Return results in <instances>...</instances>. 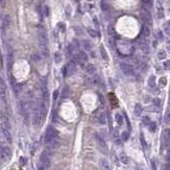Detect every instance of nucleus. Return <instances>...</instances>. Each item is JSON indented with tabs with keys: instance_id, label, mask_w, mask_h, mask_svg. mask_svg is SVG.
<instances>
[{
	"instance_id": "nucleus-8",
	"label": "nucleus",
	"mask_w": 170,
	"mask_h": 170,
	"mask_svg": "<svg viewBox=\"0 0 170 170\" xmlns=\"http://www.w3.org/2000/svg\"><path fill=\"white\" fill-rule=\"evenodd\" d=\"M0 98L4 102L6 101V85L2 78H0Z\"/></svg>"
},
{
	"instance_id": "nucleus-7",
	"label": "nucleus",
	"mask_w": 170,
	"mask_h": 170,
	"mask_svg": "<svg viewBox=\"0 0 170 170\" xmlns=\"http://www.w3.org/2000/svg\"><path fill=\"white\" fill-rule=\"evenodd\" d=\"M141 18L145 22H150L151 21V14H150L149 9L147 8V6H145V5H143V6L141 7Z\"/></svg>"
},
{
	"instance_id": "nucleus-2",
	"label": "nucleus",
	"mask_w": 170,
	"mask_h": 170,
	"mask_svg": "<svg viewBox=\"0 0 170 170\" xmlns=\"http://www.w3.org/2000/svg\"><path fill=\"white\" fill-rule=\"evenodd\" d=\"M56 138H57V131L54 127L48 126L47 130L45 133V137H44V141L47 145L53 146L56 142Z\"/></svg>"
},
{
	"instance_id": "nucleus-26",
	"label": "nucleus",
	"mask_w": 170,
	"mask_h": 170,
	"mask_svg": "<svg viewBox=\"0 0 170 170\" xmlns=\"http://www.w3.org/2000/svg\"><path fill=\"white\" fill-rule=\"evenodd\" d=\"M120 161L123 163V164H127L128 163V158L125 154H121L120 155Z\"/></svg>"
},
{
	"instance_id": "nucleus-5",
	"label": "nucleus",
	"mask_w": 170,
	"mask_h": 170,
	"mask_svg": "<svg viewBox=\"0 0 170 170\" xmlns=\"http://www.w3.org/2000/svg\"><path fill=\"white\" fill-rule=\"evenodd\" d=\"M20 112H21V115L24 117V119L27 120L29 117V104L25 100L20 101Z\"/></svg>"
},
{
	"instance_id": "nucleus-19",
	"label": "nucleus",
	"mask_w": 170,
	"mask_h": 170,
	"mask_svg": "<svg viewBox=\"0 0 170 170\" xmlns=\"http://www.w3.org/2000/svg\"><path fill=\"white\" fill-rule=\"evenodd\" d=\"M142 34H143L145 38L149 37V34H150V29H149V27H148L147 25H144V26L142 27Z\"/></svg>"
},
{
	"instance_id": "nucleus-6",
	"label": "nucleus",
	"mask_w": 170,
	"mask_h": 170,
	"mask_svg": "<svg viewBox=\"0 0 170 170\" xmlns=\"http://www.w3.org/2000/svg\"><path fill=\"white\" fill-rule=\"evenodd\" d=\"M120 69H121V71L123 72V74H125V75H127V76L134 75V68L130 65V64L121 63V64H120Z\"/></svg>"
},
{
	"instance_id": "nucleus-48",
	"label": "nucleus",
	"mask_w": 170,
	"mask_h": 170,
	"mask_svg": "<svg viewBox=\"0 0 170 170\" xmlns=\"http://www.w3.org/2000/svg\"><path fill=\"white\" fill-rule=\"evenodd\" d=\"M39 1H41V2H44V1H45V0H39Z\"/></svg>"
},
{
	"instance_id": "nucleus-20",
	"label": "nucleus",
	"mask_w": 170,
	"mask_h": 170,
	"mask_svg": "<svg viewBox=\"0 0 170 170\" xmlns=\"http://www.w3.org/2000/svg\"><path fill=\"white\" fill-rule=\"evenodd\" d=\"M139 47H140V49L145 51V52L148 51V45H147L146 42H144V41H140L139 42Z\"/></svg>"
},
{
	"instance_id": "nucleus-9",
	"label": "nucleus",
	"mask_w": 170,
	"mask_h": 170,
	"mask_svg": "<svg viewBox=\"0 0 170 170\" xmlns=\"http://www.w3.org/2000/svg\"><path fill=\"white\" fill-rule=\"evenodd\" d=\"M88 55H87V53L86 52H84V51H79L77 54H75L74 55V57H73V61L74 62H77V63H81V62H87L88 61Z\"/></svg>"
},
{
	"instance_id": "nucleus-44",
	"label": "nucleus",
	"mask_w": 170,
	"mask_h": 170,
	"mask_svg": "<svg viewBox=\"0 0 170 170\" xmlns=\"http://www.w3.org/2000/svg\"><path fill=\"white\" fill-rule=\"evenodd\" d=\"M169 67H170V61H167V62L164 63V68H165V69H168Z\"/></svg>"
},
{
	"instance_id": "nucleus-43",
	"label": "nucleus",
	"mask_w": 170,
	"mask_h": 170,
	"mask_svg": "<svg viewBox=\"0 0 170 170\" xmlns=\"http://www.w3.org/2000/svg\"><path fill=\"white\" fill-rule=\"evenodd\" d=\"M160 84H161L162 86H165V85H166V78H165V77H162V78L160 79Z\"/></svg>"
},
{
	"instance_id": "nucleus-32",
	"label": "nucleus",
	"mask_w": 170,
	"mask_h": 170,
	"mask_svg": "<svg viewBox=\"0 0 170 170\" xmlns=\"http://www.w3.org/2000/svg\"><path fill=\"white\" fill-rule=\"evenodd\" d=\"M148 126H149L150 132H155V131H156V128H157V123L151 121V122L149 123V125H148Z\"/></svg>"
},
{
	"instance_id": "nucleus-4",
	"label": "nucleus",
	"mask_w": 170,
	"mask_h": 170,
	"mask_svg": "<svg viewBox=\"0 0 170 170\" xmlns=\"http://www.w3.org/2000/svg\"><path fill=\"white\" fill-rule=\"evenodd\" d=\"M11 157V151L7 146H0V158L3 161H8Z\"/></svg>"
},
{
	"instance_id": "nucleus-49",
	"label": "nucleus",
	"mask_w": 170,
	"mask_h": 170,
	"mask_svg": "<svg viewBox=\"0 0 170 170\" xmlns=\"http://www.w3.org/2000/svg\"><path fill=\"white\" fill-rule=\"evenodd\" d=\"M168 25H169V26H170V20H169V21H168Z\"/></svg>"
},
{
	"instance_id": "nucleus-23",
	"label": "nucleus",
	"mask_w": 170,
	"mask_h": 170,
	"mask_svg": "<svg viewBox=\"0 0 170 170\" xmlns=\"http://www.w3.org/2000/svg\"><path fill=\"white\" fill-rule=\"evenodd\" d=\"M83 45H84V47H85L86 50H91V48H92V44L88 40H84L83 41Z\"/></svg>"
},
{
	"instance_id": "nucleus-28",
	"label": "nucleus",
	"mask_w": 170,
	"mask_h": 170,
	"mask_svg": "<svg viewBox=\"0 0 170 170\" xmlns=\"http://www.w3.org/2000/svg\"><path fill=\"white\" fill-rule=\"evenodd\" d=\"M54 61H55L56 64H60L62 62V55H61V53L56 52V53L54 54Z\"/></svg>"
},
{
	"instance_id": "nucleus-11",
	"label": "nucleus",
	"mask_w": 170,
	"mask_h": 170,
	"mask_svg": "<svg viewBox=\"0 0 170 170\" xmlns=\"http://www.w3.org/2000/svg\"><path fill=\"white\" fill-rule=\"evenodd\" d=\"M1 134L3 135V138L6 140V141L8 143H11V141H13V138H11V134L9 132L8 128H5V127H2L1 130Z\"/></svg>"
},
{
	"instance_id": "nucleus-22",
	"label": "nucleus",
	"mask_w": 170,
	"mask_h": 170,
	"mask_svg": "<svg viewBox=\"0 0 170 170\" xmlns=\"http://www.w3.org/2000/svg\"><path fill=\"white\" fill-rule=\"evenodd\" d=\"M97 120H98V122L100 123V124H104L105 121H107V119H105V115H104V113H100V114H99Z\"/></svg>"
},
{
	"instance_id": "nucleus-36",
	"label": "nucleus",
	"mask_w": 170,
	"mask_h": 170,
	"mask_svg": "<svg viewBox=\"0 0 170 170\" xmlns=\"http://www.w3.org/2000/svg\"><path fill=\"white\" fill-rule=\"evenodd\" d=\"M166 160L170 161V145H168L167 147V152H166Z\"/></svg>"
},
{
	"instance_id": "nucleus-1",
	"label": "nucleus",
	"mask_w": 170,
	"mask_h": 170,
	"mask_svg": "<svg viewBox=\"0 0 170 170\" xmlns=\"http://www.w3.org/2000/svg\"><path fill=\"white\" fill-rule=\"evenodd\" d=\"M50 163H51V152L49 150H44L40 156L38 170H46L47 168H49Z\"/></svg>"
},
{
	"instance_id": "nucleus-29",
	"label": "nucleus",
	"mask_w": 170,
	"mask_h": 170,
	"mask_svg": "<svg viewBox=\"0 0 170 170\" xmlns=\"http://www.w3.org/2000/svg\"><path fill=\"white\" fill-rule=\"evenodd\" d=\"M164 121H165V123H170V110L167 111L165 116H164Z\"/></svg>"
},
{
	"instance_id": "nucleus-42",
	"label": "nucleus",
	"mask_w": 170,
	"mask_h": 170,
	"mask_svg": "<svg viewBox=\"0 0 170 170\" xmlns=\"http://www.w3.org/2000/svg\"><path fill=\"white\" fill-rule=\"evenodd\" d=\"M154 103H155V105H157V107H159V105H160V103H161L160 99H158V98H155V99H154Z\"/></svg>"
},
{
	"instance_id": "nucleus-27",
	"label": "nucleus",
	"mask_w": 170,
	"mask_h": 170,
	"mask_svg": "<svg viewBox=\"0 0 170 170\" xmlns=\"http://www.w3.org/2000/svg\"><path fill=\"white\" fill-rule=\"evenodd\" d=\"M165 57H166V52L164 50H160L158 52V58H159V60H164Z\"/></svg>"
},
{
	"instance_id": "nucleus-50",
	"label": "nucleus",
	"mask_w": 170,
	"mask_h": 170,
	"mask_svg": "<svg viewBox=\"0 0 170 170\" xmlns=\"http://www.w3.org/2000/svg\"><path fill=\"white\" fill-rule=\"evenodd\" d=\"M0 165H1V158H0Z\"/></svg>"
},
{
	"instance_id": "nucleus-38",
	"label": "nucleus",
	"mask_w": 170,
	"mask_h": 170,
	"mask_svg": "<svg viewBox=\"0 0 170 170\" xmlns=\"http://www.w3.org/2000/svg\"><path fill=\"white\" fill-rule=\"evenodd\" d=\"M150 164H151V168H152V170H157V165H156V162H155L154 159H151Z\"/></svg>"
},
{
	"instance_id": "nucleus-10",
	"label": "nucleus",
	"mask_w": 170,
	"mask_h": 170,
	"mask_svg": "<svg viewBox=\"0 0 170 170\" xmlns=\"http://www.w3.org/2000/svg\"><path fill=\"white\" fill-rule=\"evenodd\" d=\"M163 142L166 146L170 145V128H166L163 132Z\"/></svg>"
},
{
	"instance_id": "nucleus-25",
	"label": "nucleus",
	"mask_w": 170,
	"mask_h": 170,
	"mask_svg": "<svg viewBox=\"0 0 170 170\" xmlns=\"http://www.w3.org/2000/svg\"><path fill=\"white\" fill-rule=\"evenodd\" d=\"M164 17V9L162 8V6H158V18L159 19H162Z\"/></svg>"
},
{
	"instance_id": "nucleus-41",
	"label": "nucleus",
	"mask_w": 170,
	"mask_h": 170,
	"mask_svg": "<svg viewBox=\"0 0 170 170\" xmlns=\"http://www.w3.org/2000/svg\"><path fill=\"white\" fill-rule=\"evenodd\" d=\"M57 97H58V91L55 90V91H53V100H56Z\"/></svg>"
},
{
	"instance_id": "nucleus-30",
	"label": "nucleus",
	"mask_w": 170,
	"mask_h": 170,
	"mask_svg": "<svg viewBox=\"0 0 170 170\" xmlns=\"http://www.w3.org/2000/svg\"><path fill=\"white\" fill-rule=\"evenodd\" d=\"M128 137H130V134H128V132H123L121 134V139L123 140V141H127Z\"/></svg>"
},
{
	"instance_id": "nucleus-31",
	"label": "nucleus",
	"mask_w": 170,
	"mask_h": 170,
	"mask_svg": "<svg viewBox=\"0 0 170 170\" xmlns=\"http://www.w3.org/2000/svg\"><path fill=\"white\" fill-rule=\"evenodd\" d=\"M142 121H143V123L145 125H149V123L151 122V120H150V118L148 116H144L143 118H142Z\"/></svg>"
},
{
	"instance_id": "nucleus-33",
	"label": "nucleus",
	"mask_w": 170,
	"mask_h": 170,
	"mask_svg": "<svg viewBox=\"0 0 170 170\" xmlns=\"http://www.w3.org/2000/svg\"><path fill=\"white\" fill-rule=\"evenodd\" d=\"M140 141H141V144H142V146H143V148H146V142H145V139H144L143 134L140 135Z\"/></svg>"
},
{
	"instance_id": "nucleus-24",
	"label": "nucleus",
	"mask_w": 170,
	"mask_h": 170,
	"mask_svg": "<svg viewBox=\"0 0 170 170\" xmlns=\"http://www.w3.org/2000/svg\"><path fill=\"white\" fill-rule=\"evenodd\" d=\"M87 31H88V33H89L92 38H96V37L98 36L97 31H96V30H94L93 28H88V29H87Z\"/></svg>"
},
{
	"instance_id": "nucleus-14",
	"label": "nucleus",
	"mask_w": 170,
	"mask_h": 170,
	"mask_svg": "<svg viewBox=\"0 0 170 170\" xmlns=\"http://www.w3.org/2000/svg\"><path fill=\"white\" fill-rule=\"evenodd\" d=\"M86 72L88 74H94L96 72V67L93 64H88L86 66Z\"/></svg>"
},
{
	"instance_id": "nucleus-40",
	"label": "nucleus",
	"mask_w": 170,
	"mask_h": 170,
	"mask_svg": "<svg viewBox=\"0 0 170 170\" xmlns=\"http://www.w3.org/2000/svg\"><path fill=\"white\" fill-rule=\"evenodd\" d=\"M67 50H68V53H69V54H71L72 52H73V45H69V46H68V48H67Z\"/></svg>"
},
{
	"instance_id": "nucleus-13",
	"label": "nucleus",
	"mask_w": 170,
	"mask_h": 170,
	"mask_svg": "<svg viewBox=\"0 0 170 170\" xmlns=\"http://www.w3.org/2000/svg\"><path fill=\"white\" fill-rule=\"evenodd\" d=\"M99 164H100V167L102 170H110V164H109L108 160L100 159L99 160Z\"/></svg>"
},
{
	"instance_id": "nucleus-35",
	"label": "nucleus",
	"mask_w": 170,
	"mask_h": 170,
	"mask_svg": "<svg viewBox=\"0 0 170 170\" xmlns=\"http://www.w3.org/2000/svg\"><path fill=\"white\" fill-rule=\"evenodd\" d=\"M143 4L145 5V6H151V0H142Z\"/></svg>"
},
{
	"instance_id": "nucleus-15",
	"label": "nucleus",
	"mask_w": 170,
	"mask_h": 170,
	"mask_svg": "<svg viewBox=\"0 0 170 170\" xmlns=\"http://www.w3.org/2000/svg\"><path fill=\"white\" fill-rule=\"evenodd\" d=\"M134 112H135V115H136L137 117H139L140 115L142 114V105L140 103H136L135 109H134Z\"/></svg>"
},
{
	"instance_id": "nucleus-51",
	"label": "nucleus",
	"mask_w": 170,
	"mask_h": 170,
	"mask_svg": "<svg viewBox=\"0 0 170 170\" xmlns=\"http://www.w3.org/2000/svg\"><path fill=\"white\" fill-rule=\"evenodd\" d=\"M75 1H76V2H78V1H79V0H75Z\"/></svg>"
},
{
	"instance_id": "nucleus-17",
	"label": "nucleus",
	"mask_w": 170,
	"mask_h": 170,
	"mask_svg": "<svg viewBox=\"0 0 170 170\" xmlns=\"http://www.w3.org/2000/svg\"><path fill=\"white\" fill-rule=\"evenodd\" d=\"M147 83H148V86L150 88H155L156 87V76L155 75H150Z\"/></svg>"
},
{
	"instance_id": "nucleus-34",
	"label": "nucleus",
	"mask_w": 170,
	"mask_h": 170,
	"mask_svg": "<svg viewBox=\"0 0 170 170\" xmlns=\"http://www.w3.org/2000/svg\"><path fill=\"white\" fill-rule=\"evenodd\" d=\"M68 93H69L68 87H65V88H64V90H63V99H64V98H67Z\"/></svg>"
},
{
	"instance_id": "nucleus-21",
	"label": "nucleus",
	"mask_w": 170,
	"mask_h": 170,
	"mask_svg": "<svg viewBox=\"0 0 170 170\" xmlns=\"http://www.w3.org/2000/svg\"><path fill=\"white\" fill-rule=\"evenodd\" d=\"M115 119H116V122L118 123V125H122V124H123V117H122L121 114L117 113V114L115 115Z\"/></svg>"
},
{
	"instance_id": "nucleus-47",
	"label": "nucleus",
	"mask_w": 170,
	"mask_h": 170,
	"mask_svg": "<svg viewBox=\"0 0 170 170\" xmlns=\"http://www.w3.org/2000/svg\"><path fill=\"white\" fill-rule=\"evenodd\" d=\"M0 3H1L2 5H4V0H0Z\"/></svg>"
},
{
	"instance_id": "nucleus-37",
	"label": "nucleus",
	"mask_w": 170,
	"mask_h": 170,
	"mask_svg": "<svg viewBox=\"0 0 170 170\" xmlns=\"http://www.w3.org/2000/svg\"><path fill=\"white\" fill-rule=\"evenodd\" d=\"M32 60H33V61H40V60H41L40 54H38V53L32 54Z\"/></svg>"
},
{
	"instance_id": "nucleus-16",
	"label": "nucleus",
	"mask_w": 170,
	"mask_h": 170,
	"mask_svg": "<svg viewBox=\"0 0 170 170\" xmlns=\"http://www.w3.org/2000/svg\"><path fill=\"white\" fill-rule=\"evenodd\" d=\"M100 54H101V57L103 58L104 61H109V55H108V52H107V50L104 49V47L103 46H100Z\"/></svg>"
},
{
	"instance_id": "nucleus-46",
	"label": "nucleus",
	"mask_w": 170,
	"mask_h": 170,
	"mask_svg": "<svg viewBox=\"0 0 170 170\" xmlns=\"http://www.w3.org/2000/svg\"><path fill=\"white\" fill-rule=\"evenodd\" d=\"M158 36H159V38H160V39H162V38H163V36H162V32H161V31H159V32H158Z\"/></svg>"
},
{
	"instance_id": "nucleus-18",
	"label": "nucleus",
	"mask_w": 170,
	"mask_h": 170,
	"mask_svg": "<svg viewBox=\"0 0 170 170\" xmlns=\"http://www.w3.org/2000/svg\"><path fill=\"white\" fill-rule=\"evenodd\" d=\"M100 7L103 11H109L110 10V4L105 1V0H102L101 3H100Z\"/></svg>"
},
{
	"instance_id": "nucleus-39",
	"label": "nucleus",
	"mask_w": 170,
	"mask_h": 170,
	"mask_svg": "<svg viewBox=\"0 0 170 170\" xmlns=\"http://www.w3.org/2000/svg\"><path fill=\"white\" fill-rule=\"evenodd\" d=\"M44 15L47 17L49 15V7L48 6H44Z\"/></svg>"
},
{
	"instance_id": "nucleus-12",
	"label": "nucleus",
	"mask_w": 170,
	"mask_h": 170,
	"mask_svg": "<svg viewBox=\"0 0 170 170\" xmlns=\"http://www.w3.org/2000/svg\"><path fill=\"white\" fill-rule=\"evenodd\" d=\"M11 23V19H10V16L9 15H5L3 17V20H2V29L5 30V29H7L10 25Z\"/></svg>"
},
{
	"instance_id": "nucleus-3",
	"label": "nucleus",
	"mask_w": 170,
	"mask_h": 170,
	"mask_svg": "<svg viewBox=\"0 0 170 170\" xmlns=\"http://www.w3.org/2000/svg\"><path fill=\"white\" fill-rule=\"evenodd\" d=\"M94 138H95L96 142H97V145H98L99 149H100V150L103 152V154H107V152H108V148H107V144H105L104 139H103L99 134H95V135H94Z\"/></svg>"
},
{
	"instance_id": "nucleus-45",
	"label": "nucleus",
	"mask_w": 170,
	"mask_h": 170,
	"mask_svg": "<svg viewBox=\"0 0 170 170\" xmlns=\"http://www.w3.org/2000/svg\"><path fill=\"white\" fill-rule=\"evenodd\" d=\"M58 26H60V28H61L62 31H65V25H64L63 23H60V24H58Z\"/></svg>"
}]
</instances>
